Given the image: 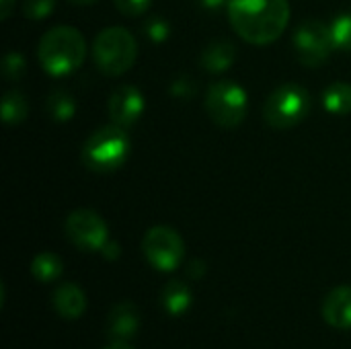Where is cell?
Segmentation results:
<instances>
[{"mask_svg":"<svg viewBox=\"0 0 351 349\" xmlns=\"http://www.w3.org/2000/svg\"><path fill=\"white\" fill-rule=\"evenodd\" d=\"M226 6L234 33L253 45L274 43L290 23L288 0H228Z\"/></svg>","mask_w":351,"mask_h":349,"instance_id":"cell-1","label":"cell"},{"mask_svg":"<svg viewBox=\"0 0 351 349\" xmlns=\"http://www.w3.org/2000/svg\"><path fill=\"white\" fill-rule=\"evenodd\" d=\"M84 56H86V43L82 33L68 25L49 29L37 45V58L41 68L56 78L68 76L76 68H80Z\"/></svg>","mask_w":351,"mask_h":349,"instance_id":"cell-2","label":"cell"},{"mask_svg":"<svg viewBox=\"0 0 351 349\" xmlns=\"http://www.w3.org/2000/svg\"><path fill=\"white\" fill-rule=\"evenodd\" d=\"M130 148H132V142H130L125 128L117 123H109V125L95 130L86 138L80 158L88 171L111 173L123 167V163L130 156Z\"/></svg>","mask_w":351,"mask_h":349,"instance_id":"cell-3","label":"cell"},{"mask_svg":"<svg viewBox=\"0 0 351 349\" xmlns=\"http://www.w3.org/2000/svg\"><path fill=\"white\" fill-rule=\"evenodd\" d=\"M138 56V43L134 35L123 27H107L93 41V60L97 68L107 76L125 74Z\"/></svg>","mask_w":351,"mask_h":349,"instance_id":"cell-4","label":"cell"},{"mask_svg":"<svg viewBox=\"0 0 351 349\" xmlns=\"http://www.w3.org/2000/svg\"><path fill=\"white\" fill-rule=\"evenodd\" d=\"M311 111V95L302 84L286 82L278 86L263 105V119L276 130H290L304 121Z\"/></svg>","mask_w":351,"mask_h":349,"instance_id":"cell-5","label":"cell"},{"mask_svg":"<svg viewBox=\"0 0 351 349\" xmlns=\"http://www.w3.org/2000/svg\"><path fill=\"white\" fill-rule=\"evenodd\" d=\"M247 109V93L234 80L214 82L206 93V111L220 128H237L243 123Z\"/></svg>","mask_w":351,"mask_h":349,"instance_id":"cell-6","label":"cell"},{"mask_svg":"<svg viewBox=\"0 0 351 349\" xmlns=\"http://www.w3.org/2000/svg\"><path fill=\"white\" fill-rule=\"evenodd\" d=\"M292 43H294L298 62L308 68L323 66L329 60L331 51L335 49L333 37H331V27L317 19H308V21L300 23L294 33Z\"/></svg>","mask_w":351,"mask_h":349,"instance_id":"cell-7","label":"cell"},{"mask_svg":"<svg viewBox=\"0 0 351 349\" xmlns=\"http://www.w3.org/2000/svg\"><path fill=\"white\" fill-rule=\"evenodd\" d=\"M142 251L148 263L158 272H173L183 261V239L169 226H154L144 234Z\"/></svg>","mask_w":351,"mask_h":349,"instance_id":"cell-8","label":"cell"},{"mask_svg":"<svg viewBox=\"0 0 351 349\" xmlns=\"http://www.w3.org/2000/svg\"><path fill=\"white\" fill-rule=\"evenodd\" d=\"M66 237L80 251H103L109 243V228L97 212L74 210L66 218Z\"/></svg>","mask_w":351,"mask_h":349,"instance_id":"cell-9","label":"cell"},{"mask_svg":"<svg viewBox=\"0 0 351 349\" xmlns=\"http://www.w3.org/2000/svg\"><path fill=\"white\" fill-rule=\"evenodd\" d=\"M107 111H109V117H111L113 123L128 130L144 113V95H142V91L138 86H132V84L115 88L111 93V97H109Z\"/></svg>","mask_w":351,"mask_h":349,"instance_id":"cell-10","label":"cell"},{"mask_svg":"<svg viewBox=\"0 0 351 349\" xmlns=\"http://www.w3.org/2000/svg\"><path fill=\"white\" fill-rule=\"evenodd\" d=\"M140 327V313L132 302H121L111 309L107 319V333L111 341H128Z\"/></svg>","mask_w":351,"mask_h":349,"instance_id":"cell-11","label":"cell"},{"mask_svg":"<svg viewBox=\"0 0 351 349\" xmlns=\"http://www.w3.org/2000/svg\"><path fill=\"white\" fill-rule=\"evenodd\" d=\"M323 319L335 329H351V286H339L327 294Z\"/></svg>","mask_w":351,"mask_h":349,"instance_id":"cell-12","label":"cell"},{"mask_svg":"<svg viewBox=\"0 0 351 349\" xmlns=\"http://www.w3.org/2000/svg\"><path fill=\"white\" fill-rule=\"evenodd\" d=\"M56 313L64 319H78L86 309V296L76 284H62L51 294Z\"/></svg>","mask_w":351,"mask_h":349,"instance_id":"cell-13","label":"cell"},{"mask_svg":"<svg viewBox=\"0 0 351 349\" xmlns=\"http://www.w3.org/2000/svg\"><path fill=\"white\" fill-rule=\"evenodd\" d=\"M237 58V47L230 41H214L202 53V68L214 74L226 72Z\"/></svg>","mask_w":351,"mask_h":349,"instance_id":"cell-14","label":"cell"},{"mask_svg":"<svg viewBox=\"0 0 351 349\" xmlns=\"http://www.w3.org/2000/svg\"><path fill=\"white\" fill-rule=\"evenodd\" d=\"M191 290L185 282L181 280H171L165 288H162V294H160V304L162 309L177 317V315H183L187 313V309L191 306Z\"/></svg>","mask_w":351,"mask_h":349,"instance_id":"cell-15","label":"cell"},{"mask_svg":"<svg viewBox=\"0 0 351 349\" xmlns=\"http://www.w3.org/2000/svg\"><path fill=\"white\" fill-rule=\"evenodd\" d=\"M323 107L331 115H350L351 113V84L333 82L323 93Z\"/></svg>","mask_w":351,"mask_h":349,"instance_id":"cell-16","label":"cell"},{"mask_svg":"<svg viewBox=\"0 0 351 349\" xmlns=\"http://www.w3.org/2000/svg\"><path fill=\"white\" fill-rule=\"evenodd\" d=\"M64 263L56 253H39L33 261H31V274L35 280L47 284L53 282L62 276Z\"/></svg>","mask_w":351,"mask_h":349,"instance_id":"cell-17","label":"cell"},{"mask_svg":"<svg viewBox=\"0 0 351 349\" xmlns=\"http://www.w3.org/2000/svg\"><path fill=\"white\" fill-rule=\"evenodd\" d=\"M45 107H47V113L51 115V119L60 121V123L70 121L76 115V101H74V97L70 93L62 91V88L53 91L47 97V105Z\"/></svg>","mask_w":351,"mask_h":349,"instance_id":"cell-18","label":"cell"},{"mask_svg":"<svg viewBox=\"0 0 351 349\" xmlns=\"http://www.w3.org/2000/svg\"><path fill=\"white\" fill-rule=\"evenodd\" d=\"M27 113H29V105L23 93L12 88L2 97V121L6 125H16L25 121Z\"/></svg>","mask_w":351,"mask_h":349,"instance_id":"cell-19","label":"cell"},{"mask_svg":"<svg viewBox=\"0 0 351 349\" xmlns=\"http://www.w3.org/2000/svg\"><path fill=\"white\" fill-rule=\"evenodd\" d=\"M329 27H331V37H333L335 49L351 51V12L339 14Z\"/></svg>","mask_w":351,"mask_h":349,"instance_id":"cell-20","label":"cell"},{"mask_svg":"<svg viewBox=\"0 0 351 349\" xmlns=\"http://www.w3.org/2000/svg\"><path fill=\"white\" fill-rule=\"evenodd\" d=\"M25 70H27V62H25V58H23V53H19V51H10V53H6L4 56V62H2V74H4V78L6 80H19L23 74H25Z\"/></svg>","mask_w":351,"mask_h":349,"instance_id":"cell-21","label":"cell"},{"mask_svg":"<svg viewBox=\"0 0 351 349\" xmlns=\"http://www.w3.org/2000/svg\"><path fill=\"white\" fill-rule=\"evenodd\" d=\"M56 8V0H25L23 12L31 21H43L47 19Z\"/></svg>","mask_w":351,"mask_h":349,"instance_id":"cell-22","label":"cell"},{"mask_svg":"<svg viewBox=\"0 0 351 349\" xmlns=\"http://www.w3.org/2000/svg\"><path fill=\"white\" fill-rule=\"evenodd\" d=\"M113 4L125 16H140L148 10L150 0H113Z\"/></svg>","mask_w":351,"mask_h":349,"instance_id":"cell-23","label":"cell"},{"mask_svg":"<svg viewBox=\"0 0 351 349\" xmlns=\"http://www.w3.org/2000/svg\"><path fill=\"white\" fill-rule=\"evenodd\" d=\"M169 23L165 21V19H160V16H154V19H150L148 23H146V33H148V37L152 39V41H156V43H162L167 37H169Z\"/></svg>","mask_w":351,"mask_h":349,"instance_id":"cell-24","label":"cell"},{"mask_svg":"<svg viewBox=\"0 0 351 349\" xmlns=\"http://www.w3.org/2000/svg\"><path fill=\"white\" fill-rule=\"evenodd\" d=\"M107 259H117V255H119V247L117 245H113V243H107L105 247H103V251H101Z\"/></svg>","mask_w":351,"mask_h":349,"instance_id":"cell-25","label":"cell"},{"mask_svg":"<svg viewBox=\"0 0 351 349\" xmlns=\"http://www.w3.org/2000/svg\"><path fill=\"white\" fill-rule=\"evenodd\" d=\"M204 8H210V10H218L222 8L224 4H228V0H199Z\"/></svg>","mask_w":351,"mask_h":349,"instance_id":"cell-26","label":"cell"},{"mask_svg":"<svg viewBox=\"0 0 351 349\" xmlns=\"http://www.w3.org/2000/svg\"><path fill=\"white\" fill-rule=\"evenodd\" d=\"M0 8H2V19H8V14L12 10V0H2L0 2Z\"/></svg>","mask_w":351,"mask_h":349,"instance_id":"cell-27","label":"cell"},{"mask_svg":"<svg viewBox=\"0 0 351 349\" xmlns=\"http://www.w3.org/2000/svg\"><path fill=\"white\" fill-rule=\"evenodd\" d=\"M103 349H134L128 341H111L109 346H105Z\"/></svg>","mask_w":351,"mask_h":349,"instance_id":"cell-28","label":"cell"},{"mask_svg":"<svg viewBox=\"0 0 351 349\" xmlns=\"http://www.w3.org/2000/svg\"><path fill=\"white\" fill-rule=\"evenodd\" d=\"M68 2H72V4H93L95 0H68Z\"/></svg>","mask_w":351,"mask_h":349,"instance_id":"cell-29","label":"cell"}]
</instances>
